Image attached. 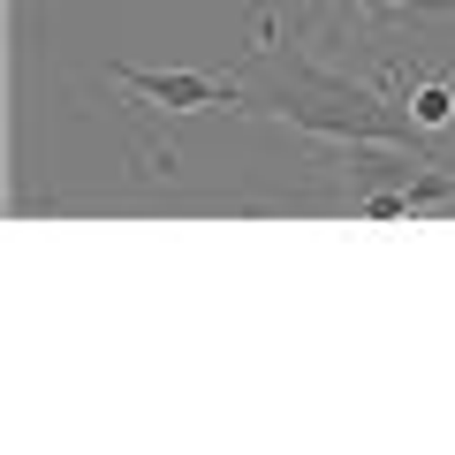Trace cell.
Wrapping results in <instances>:
<instances>
[{"instance_id":"obj_1","label":"cell","mask_w":455,"mask_h":455,"mask_svg":"<svg viewBox=\"0 0 455 455\" xmlns=\"http://www.w3.org/2000/svg\"><path fill=\"white\" fill-rule=\"evenodd\" d=\"M319 92L326 99H289L281 92L274 114H289L296 130H311V137H341V145H410L418 152V114H387L379 99L349 92V84H326V76H319Z\"/></svg>"},{"instance_id":"obj_2","label":"cell","mask_w":455,"mask_h":455,"mask_svg":"<svg viewBox=\"0 0 455 455\" xmlns=\"http://www.w3.org/2000/svg\"><path fill=\"white\" fill-rule=\"evenodd\" d=\"M114 84L145 107H167V114H197V107H243V84L235 76H197V68H130L114 61L107 68Z\"/></svg>"},{"instance_id":"obj_3","label":"cell","mask_w":455,"mask_h":455,"mask_svg":"<svg viewBox=\"0 0 455 455\" xmlns=\"http://www.w3.org/2000/svg\"><path fill=\"white\" fill-rule=\"evenodd\" d=\"M410 114H418V130H448L455 122V92L448 84H418V92H410Z\"/></svg>"},{"instance_id":"obj_4","label":"cell","mask_w":455,"mask_h":455,"mask_svg":"<svg viewBox=\"0 0 455 455\" xmlns=\"http://www.w3.org/2000/svg\"><path fill=\"white\" fill-rule=\"evenodd\" d=\"M364 8H410V0H364Z\"/></svg>"},{"instance_id":"obj_5","label":"cell","mask_w":455,"mask_h":455,"mask_svg":"<svg viewBox=\"0 0 455 455\" xmlns=\"http://www.w3.org/2000/svg\"><path fill=\"white\" fill-rule=\"evenodd\" d=\"M433 8H448V16H455V0H433Z\"/></svg>"}]
</instances>
